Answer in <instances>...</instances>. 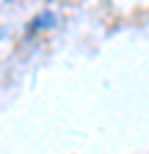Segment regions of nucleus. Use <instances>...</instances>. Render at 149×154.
I'll return each mask as SVG.
<instances>
[{"instance_id": "1", "label": "nucleus", "mask_w": 149, "mask_h": 154, "mask_svg": "<svg viewBox=\"0 0 149 154\" xmlns=\"http://www.w3.org/2000/svg\"><path fill=\"white\" fill-rule=\"evenodd\" d=\"M50 22H55V14H42V17H36L33 19V25H30V30H39V28H50Z\"/></svg>"}]
</instances>
